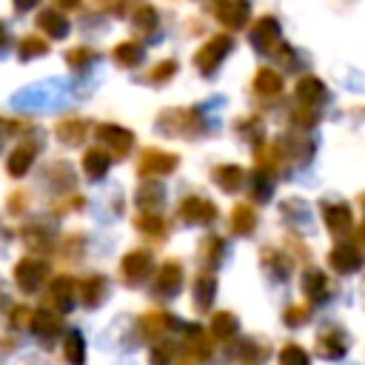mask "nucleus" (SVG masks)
<instances>
[{
  "label": "nucleus",
  "mask_w": 365,
  "mask_h": 365,
  "mask_svg": "<svg viewBox=\"0 0 365 365\" xmlns=\"http://www.w3.org/2000/svg\"><path fill=\"white\" fill-rule=\"evenodd\" d=\"M325 97H328V91H325V86H322L317 77L305 74V77L297 83V100H299L305 108H317Z\"/></svg>",
  "instance_id": "2eb2a0df"
},
{
  "label": "nucleus",
  "mask_w": 365,
  "mask_h": 365,
  "mask_svg": "<svg viewBox=\"0 0 365 365\" xmlns=\"http://www.w3.org/2000/svg\"><path fill=\"white\" fill-rule=\"evenodd\" d=\"M66 57H68V66H86V63L94 57V51L86 48V46H77V48H71Z\"/></svg>",
  "instance_id": "79ce46f5"
},
{
  "label": "nucleus",
  "mask_w": 365,
  "mask_h": 365,
  "mask_svg": "<svg viewBox=\"0 0 365 365\" xmlns=\"http://www.w3.org/2000/svg\"><path fill=\"white\" fill-rule=\"evenodd\" d=\"M34 154H37L34 145H17V148H11V154H9V160H6L9 174H11V177H23V174L31 168Z\"/></svg>",
  "instance_id": "aec40b11"
},
{
  "label": "nucleus",
  "mask_w": 365,
  "mask_h": 365,
  "mask_svg": "<svg viewBox=\"0 0 365 365\" xmlns=\"http://www.w3.org/2000/svg\"><path fill=\"white\" fill-rule=\"evenodd\" d=\"M171 356H174V345H171V342H160V345L151 348L148 362H151V365H165V362H171Z\"/></svg>",
  "instance_id": "58836bf2"
},
{
  "label": "nucleus",
  "mask_w": 365,
  "mask_h": 365,
  "mask_svg": "<svg viewBox=\"0 0 365 365\" xmlns=\"http://www.w3.org/2000/svg\"><path fill=\"white\" fill-rule=\"evenodd\" d=\"M46 51H48V43H46L43 37H37V34L23 37V43H20V57H23V60L40 57V54H46Z\"/></svg>",
  "instance_id": "72a5a7b5"
},
{
  "label": "nucleus",
  "mask_w": 365,
  "mask_h": 365,
  "mask_svg": "<svg viewBox=\"0 0 365 365\" xmlns=\"http://www.w3.org/2000/svg\"><path fill=\"white\" fill-rule=\"evenodd\" d=\"M254 197L257 200H268L271 197V177L265 171H257L254 174Z\"/></svg>",
  "instance_id": "ea45409f"
},
{
  "label": "nucleus",
  "mask_w": 365,
  "mask_h": 365,
  "mask_svg": "<svg viewBox=\"0 0 365 365\" xmlns=\"http://www.w3.org/2000/svg\"><path fill=\"white\" fill-rule=\"evenodd\" d=\"M74 299H77V282L71 277H57L51 282L48 294H46V308H51V311L54 308L57 311H71Z\"/></svg>",
  "instance_id": "9d476101"
},
{
  "label": "nucleus",
  "mask_w": 365,
  "mask_h": 365,
  "mask_svg": "<svg viewBox=\"0 0 365 365\" xmlns=\"http://www.w3.org/2000/svg\"><path fill=\"white\" fill-rule=\"evenodd\" d=\"M174 71H177V60H163V63H157V66L148 71L145 80H151V83H165V80H171Z\"/></svg>",
  "instance_id": "4c0bfd02"
},
{
  "label": "nucleus",
  "mask_w": 365,
  "mask_h": 365,
  "mask_svg": "<svg viewBox=\"0 0 365 365\" xmlns=\"http://www.w3.org/2000/svg\"><path fill=\"white\" fill-rule=\"evenodd\" d=\"M328 262H331V268L336 274H354V271L362 268V251L354 242H339V245L331 248Z\"/></svg>",
  "instance_id": "1a4fd4ad"
},
{
  "label": "nucleus",
  "mask_w": 365,
  "mask_h": 365,
  "mask_svg": "<svg viewBox=\"0 0 365 365\" xmlns=\"http://www.w3.org/2000/svg\"><path fill=\"white\" fill-rule=\"evenodd\" d=\"M325 225L334 237H345L354 228V214L348 208V202H325Z\"/></svg>",
  "instance_id": "f8f14e48"
},
{
  "label": "nucleus",
  "mask_w": 365,
  "mask_h": 365,
  "mask_svg": "<svg viewBox=\"0 0 365 365\" xmlns=\"http://www.w3.org/2000/svg\"><path fill=\"white\" fill-rule=\"evenodd\" d=\"M214 182L222 188V191H237L240 185H242V168L240 165H220V168H214Z\"/></svg>",
  "instance_id": "cd10ccee"
},
{
  "label": "nucleus",
  "mask_w": 365,
  "mask_h": 365,
  "mask_svg": "<svg viewBox=\"0 0 365 365\" xmlns=\"http://www.w3.org/2000/svg\"><path fill=\"white\" fill-rule=\"evenodd\" d=\"M214 297H217V279L211 274H200L194 279V285H191V299H194L197 311H208Z\"/></svg>",
  "instance_id": "dca6fc26"
},
{
  "label": "nucleus",
  "mask_w": 365,
  "mask_h": 365,
  "mask_svg": "<svg viewBox=\"0 0 365 365\" xmlns=\"http://www.w3.org/2000/svg\"><path fill=\"white\" fill-rule=\"evenodd\" d=\"M211 11H214L217 23H222L231 31H237L248 23V3L245 0H214Z\"/></svg>",
  "instance_id": "0eeeda50"
},
{
  "label": "nucleus",
  "mask_w": 365,
  "mask_h": 365,
  "mask_svg": "<svg viewBox=\"0 0 365 365\" xmlns=\"http://www.w3.org/2000/svg\"><path fill=\"white\" fill-rule=\"evenodd\" d=\"M9 48V34H6V26L0 23V51H6Z\"/></svg>",
  "instance_id": "49530a36"
},
{
  "label": "nucleus",
  "mask_w": 365,
  "mask_h": 365,
  "mask_svg": "<svg viewBox=\"0 0 365 365\" xmlns=\"http://www.w3.org/2000/svg\"><path fill=\"white\" fill-rule=\"evenodd\" d=\"M302 291H305V297H308L311 302H322V299H328V294H331V282H328V277H325L322 271L311 268V271H305V277H302Z\"/></svg>",
  "instance_id": "f3484780"
},
{
  "label": "nucleus",
  "mask_w": 365,
  "mask_h": 365,
  "mask_svg": "<svg viewBox=\"0 0 365 365\" xmlns=\"http://www.w3.org/2000/svg\"><path fill=\"white\" fill-rule=\"evenodd\" d=\"M200 262L205 265V268H214V265H220V259H222V254H225V242L220 240V237H205L202 242H200Z\"/></svg>",
  "instance_id": "393cba45"
},
{
  "label": "nucleus",
  "mask_w": 365,
  "mask_h": 365,
  "mask_svg": "<svg viewBox=\"0 0 365 365\" xmlns=\"http://www.w3.org/2000/svg\"><path fill=\"white\" fill-rule=\"evenodd\" d=\"M54 3H57V9H63V11H71V9L80 6V0H54Z\"/></svg>",
  "instance_id": "c03bdc74"
},
{
  "label": "nucleus",
  "mask_w": 365,
  "mask_h": 365,
  "mask_svg": "<svg viewBox=\"0 0 365 365\" xmlns=\"http://www.w3.org/2000/svg\"><path fill=\"white\" fill-rule=\"evenodd\" d=\"M154 26H157V11L151 6H143L134 11V29L137 31H154Z\"/></svg>",
  "instance_id": "e433bc0d"
},
{
  "label": "nucleus",
  "mask_w": 365,
  "mask_h": 365,
  "mask_svg": "<svg viewBox=\"0 0 365 365\" xmlns=\"http://www.w3.org/2000/svg\"><path fill=\"white\" fill-rule=\"evenodd\" d=\"M279 365H311V359H308V351L305 348H299V345H285L282 351H279Z\"/></svg>",
  "instance_id": "f704fd0d"
},
{
  "label": "nucleus",
  "mask_w": 365,
  "mask_h": 365,
  "mask_svg": "<svg viewBox=\"0 0 365 365\" xmlns=\"http://www.w3.org/2000/svg\"><path fill=\"white\" fill-rule=\"evenodd\" d=\"M185 222H194V225H205L217 217V205L205 197H185L180 202V211H177Z\"/></svg>",
  "instance_id": "9b49d317"
},
{
  "label": "nucleus",
  "mask_w": 365,
  "mask_h": 365,
  "mask_svg": "<svg viewBox=\"0 0 365 365\" xmlns=\"http://www.w3.org/2000/svg\"><path fill=\"white\" fill-rule=\"evenodd\" d=\"M262 259H265V268H274L279 277H285V274H288V259H282L277 251H265V254H262Z\"/></svg>",
  "instance_id": "a19ab883"
},
{
  "label": "nucleus",
  "mask_w": 365,
  "mask_h": 365,
  "mask_svg": "<svg viewBox=\"0 0 365 365\" xmlns=\"http://www.w3.org/2000/svg\"><path fill=\"white\" fill-rule=\"evenodd\" d=\"M279 23L274 20V17H262V20H257V26L251 29V43H254V48H259L262 54H282V40H279Z\"/></svg>",
  "instance_id": "20e7f679"
},
{
  "label": "nucleus",
  "mask_w": 365,
  "mask_h": 365,
  "mask_svg": "<svg viewBox=\"0 0 365 365\" xmlns=\"http://www.w3.org/2000/svg\"><path fill=\"white\" fill-rule=\"evenodd\" d=\"M31 331L37 334V336H43V339H48V336H54L57 331H60V317H57V311H51V308H37L31 317Z\"/></svg>",
  "instance_id": "6ab92c4d"
},
{
  "label": "nucleus",
  "mask_w": 365,
  "mask_h": 365,
  "mask_svg": "<svg viewBox=\"0 0 365 365\" xmlns=\"http://www.w3.org/2000/svg\"><path fill=\"white\" fill-rule=\"evenodd\" d=\"M237 328H240V322L231 311H217L211 317V336H217V339H231L237 334Z\"/></svg>",
  "instance_id": "bb28decb"
},
{
  "label": "nucleus",
  "mask_w": 365,
  "mask_h": 365,
  "mask_svg": "<svg viewBox=\"0 0 365 365\" xmlns=\"http://www.w3.org/2000/svg\"><path fill=\"white\" fill-rule=\"evenodd\" d=\"M137 202H140V208L145 211H151V214H157V205L163 202V188L160 185H148V188H140V197H137Z\"/></svg>",
  "instance_id": "c9c22d12"
},
{
  "label": "nucleus",
  "mask_w": 365,
  "mask_h": 365,
  "mask_svg": "<svg viewBox=\"0 0 365 365\" xmlns=\"http://www.w3.org/2000/svg\"><path fill=\"white\" fill-rule=\"evenodd\" d=\"M231 48H234V40H231L228 34H214V37L205 40V43L197 48V54H194L197 71H200L202 77H211V74L217 71V66L222 63V57H225Z\"/></svg>",
  "instance_id": "f257e3e1"
},
{
  "label": "nucleus",
  "mask_w": 365,
  "mask_h": 365,
  "mask_svg": "<svg viewBox=\"0 0 365 365\" xmlns=\"http://www.w3.org/2000/svg\"><path fill=\"white\" fill-rule=\"evenodd\" d=\"M97 140L103 143V151L108 148L114 157H125L128 151H131V145H134V134L128 131V128H123V125H114V123H103V125H97Z\"/></svg>",
  "instance_id": "39448f33"
},
{
  "label": "nucleus",
  "mask_w": 365,
  "mask_h": 365,
  "mask_svg": "<svg viewBox=\"0 0 365 365\" xmlns=\"http://www.w3.org/2000/svg\"><path fill=\"white\" fill-rule=\"evenodd\" d=\"M185 351L197 359H208L211 356V342L205 339L202 328H188V339H185Z\"/></svg>",
  "instance_id": "c756f323"
},
{
  "label": "nucleus",
  "mask_w": 365,
  "mask_h": 365,
  "mask_svg": "<svg viewBox=\"0 0 365 365\" xmlns=\"http://www.w3.org/2000/svg\"><path fill=\"white\" fill-rule=\"evenodd\" d=\"M151 268H154V257H151L148 251H143V248L128 251V254L123 257V262H120V274H123V279H125L128 285H140L143 279H148Z\"/></svg>",
  "instance_id": "423d86ee"
},
{
  "label": "nucleus",
  "mask_w": 365,
  "mask_h": 365,
  "mask_svg": "<svg viewBox=\"0 0 365 365\" xmlns=\"http://www.w3.org/2000/svg\"><path fill=\"white\" fill-rule=\"evenodd\" d=\"M177 163H180L177 154H168V151H160V148H145L140 154V160H137V171L143 177H148V174H171L177 168Z\"/></svg>",
  "instance_id": "6e6552de"
},
{
  "label": "nucleus",
  "mask_w": 365,
  "mask_h": 365,
  "mask_svg": "<svg viewBox=\"0 0 365 365\" xmlns=\"http://www.w3.org/2000/svg\"><path fill=\"white\" fill-rule=\"evenodd\" d=\"M314 348H317V354L325 356V359H339V356L345 354L348 342H345L342 331H336V328H322L319 336H317V345H314Z\"/></svg>",
  "instance_id": "ddd939ff"
},
{
  "label": "nucleus",
  "mask_w": 365,
  "mask_h": 365,
  "mask_svg": "<svg viewBox=\"0 0 365 365\" xmlns=\"http://www.w3.org/2000/svg\"><path fill=\"white\" fill-rule=\"evenodd\" d=\"M103 285H106V279L103 277H88V279H83L80 285H77V297H80V302L86 305V308H94L97 302H100V297H103Z\"/></svg>",
  "instance_id": "a878e982"
},
{
  "label": "nucleus",
  "mask_w": 365,
  "mask_h": 365,
  "mask_svg": "<svg viewBox=\"0 0 365 365\" xmlns=\"http://www.w3.org/2000/svg\"><path fill=\"white\" fill-rule=\"evenodd\" d=\"M37 29H40L43 34H48V37H66V34H68V20H66L63 11L46 9V11L37 14Z\"/></svg>",
  "instance_id": "a211bd4d"
},
{
  "label": "nucleus",
  "mask_w": 365,
  "mask_h": 365,
  "mask_svg": "<svg viewBox=\"0 0 365 365\" xmlns=\"http://www.w3.org/2000/svg\"><path fill=\"white\" fill-rule=\"evenodd\" d=\"M356 245H362V248H365V222L356 228Z\"/></svg>",
  "instance_id": "de8ad7c7"
},
{
  "label": "nucleus",
  "mask_w": 365,
  "mask_h": 365,
  "mask_svg": "<svg viewBox=\"0 0 365 365\" xmlns=\"http://www.w3.org/2000/svg\"><path fill=\"white\" fill-rule=\"evenodd\" d=\"M140 328H143L145 336H160V334L168 328V317H165L163 311H148V314H143Z\"/></svg>",
  "instance_id": "2f4dec72"
},
{
  "label": "nucleus",
  "mask_w": 365,
  "mask_h": 365,
  "mask_svg": "<svg viewBox=\"0 0 365 365\" xmlns=\"http://www.w3.org/2000/svg\"><path fill=\"white\" fill-rule=\"evenodd\" d=\"M34 3H37V0H14V9H17V11H29Z\"/></svg>",
  "instance_id": "a18cd8bd"
},
{
  "label": "nucleus",
  "mask_w": 365,
  "mask_h": 365,
  "mask_svg": "<svg viewBox=\"0 0 365 365\" xmlns=\"http://www.w3.org/2000/svg\"><path fill=\"white\" fill-rule=\"evenodd\" d=\"M180 285H182V265H180L177 259L163 262V268H160V274H157V285H154L157 294H163V297H174Z\"/></svg>",
  "instance_id": "4468645a"
},
{
  "label": "nucleus",
  "mask_w": 365,
  "mask_h": 365,
  "mask_svg": "<svg viewBox=\"0 0 365 365\" xmlns=\"http://www.w3.org/2000/svg\"><path fill=\"white\" fill-rule=\"evenodd\" d=\"M157 125H160L163 134H174V137H194V134H200V128H197L200 117L191 108H168V111H163L157 117Z\"/></svg>",
  "instance_id": "f03ea898"
},
{
  "label": "nucleus",
  "mask_w": 365,
  "mask_h": 365,
  "mask_svg": "<svg viewBox=\"0 0 365 365\" xmlns=\"http://www.w3.org/2000/svg\"><path fill=\"white\" fill-rule=\"evenodd\" d=\"M54 137L66 145H80L86 137V123L83 120H63L54 125Z\"/></svg>",
  "instance_id": "b1692460"
},
{
  "label": "nucleus",
  "mask_w": 365,
  "mask_h": 365,
  "mask_svg": "<svg viewBox=\"0 0 365 365\" xmlns=\"http://www.w3.org/2000/svg\"><path fill=\"white\" fill-rule=\"evenodd\" d=\"M108 163H111L108 151H103V148H97V145L83 154V171H86L88 180H100V177L108 171Z\"/></svg>",
  "instance_id": "412c9836"
},
{
  "label": "nucleus",
  "mask_w": 365,
  "mask_h": 365,
  "mask_svg": "<svg viewBox=\"0 0 365 365\" xmlns=\"http://www.w3.org/2000/svg\"><path fill=\"white\" fill-rule=\"evenodd\" d=\"M254 91L262 97H277L282 91V74H277L274 68H259L254 74Z\"/></svg>",
  "instance_id": "4be33fe9"
},
{
  "label": "nucleus",
  "mask_w": 365,
  "mask_h": 365,
  "mask_svg": "<svg viewBox=\"0 0 365 365\" xmlns=\"http://www.w3.org/2000/svg\"><path fill=\"white\" fill-rule=\"evenodd\" d=\"M114 57H117V63H120V66L134 68V66L143 60V46H140V43H134V40H125V43H120V46L114 48Z\"/></svg>",
  "instance_id": "7c9ffc66"
},
{
  "label": "nucleus",
  "mask_w": 365,
  "mask_h": 365,
  "mask_svg": "<svg viewBox=\"0 0 365 365\" xmlns=\"http://www.w3.org/2000/svg\"><path fill=\"white\" fill-rule=\"evenodd\" d=\"M308 308H302V305H291V308H285V314H282V319L288 322V325H299V322H305L308 319Z\"/></svg>",
  "instance_id": "37998d69"
},
{
  "label": "nucleus",
  "mask_w": 365,
  "mask_h": 365,
  "mask_svg": "<svg viewBox=\"0 0 365 365\" xmlns=\"http://www.w3.org/2000/svg\"><path fill=\"white\" fill-rule=\"evenodd\" d=\"M46 279H48V262H43V259L23 257V259L14 265V282H17V288L26 291V294L37 291Z\"/></svg>",
  "instance_id": "7ed1b4c3"
},
{
  "label": "nucleus",
  "mask_w": 365,
  "mask_h": 365,
  "mask_svg": "<svg viewBox=\"0 0 365 365\" xmlns=\"http://www.w3.org/2000/svg\"><path fill=\"white\" fill-rule=\"evenodd\" d=\"M254 228H257V214H254V208L245 205V202L234 205V211H231V231L240 234V237H245V234H251Z\"/></svg>",
  "instance_id": "5701e85b"
},
{
  "label": "nucleus",
  "mask_w": 365,
  "mask_h": 365,
  "mask_svg": "<svg viewBox=\"0 0 365 365\" xmlns=\"http://www.w3.org/2000/svg\"><path fill=\"white\" fill-rule=\"evenodd\" d=\"M134 225H137L140 234H148V237H163V231H165L163 217H157V214H151V211H143V214L134 220Z\"/></svg>",
  "instance_id": "473e14b6"
},
{
  "label": "nucleus",
  "mask_w": 365,
  "mask_h": 365,
  "mask_svg": "<svg viewBox=\"0 0 365 365\" xmlns=\"http://www.w3.org/2000/svg\"><path fill=\"white\" fill-rule=\"evenodd\" d=\"M63 354H66V362H68V365H83V362H86V342H83L80 331H68V334H66Z\"/></svg>",
  "instance_id": "c85d7f7f"
}]
</instances>
